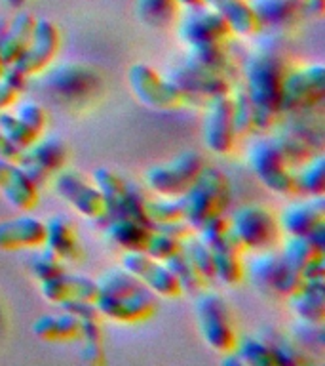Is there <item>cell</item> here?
<instances>
[{
	"label": "cell",
	"mask_w": 325,
	"mask_h": 366,
	"mask_svg": "<svg viewBox=\"0 0 325 366\" xmlns=\"http://www.w3.org/2000/svg\"><path fill=\"white\" fill-rule=\"evenodd\" d=\"M46 225L34 216H17L0 222V250H27L44 244Z\"/></svg>",
	"instance_id": "cell-21"
},
{
	"label": "cell",
	"mask_w": 325,
	"mask_h": 366,
	"mask_svg": "<svg viewBox=\"0 0 325 366\" xmlns=\"http://www.w3.org/2000/svg\"><path fill=\"white\" fill-rule=\"evenodd\" d=\"M0 194L19 212H31L38 204V187L17 162L0 159Z\"/></svg>",
	"instance_id": "cell-20"
},
{
	"label": "cell",
	"mask_w": 325,
	"mask_h": 366,
	"mask_svg": "<svg viewBox=\"0 0 325 366\" xmlns=\"http://www.w3.org/2000/svg\"><path fill=\"white\" fill-rule=\"evenodd\" d=\"M46 88L63 102H84L101 88V76L82 63H61L51 67L44 76Z\"/></svg>",
	"instance_id": "cell-10"
},
{
	"label": "cell",
	"mask_w": 325,
	"mask_h": 366,
	"mask_svg": "<svg viewBox=\"0 0 325 366\" xmlns=\"http://www.w3.org/2000/svg\"><path fill=\"white\" fill-rule=\"evenodd\" d=\"M68 282H71V300H84V302H96L99 296L97 282L84 274L68 273Z\"/></svg>",
	"instance_id": "cell-46"
},
{
	"label": "cell",
	"mask_w": 325,
	"mask_h": 366,
	"mask_svg": "<svg viewBox=\"0 0 325 366\" xmlns=\"http://www.w3.org/2000/svg\"><path fill=\"white\" fill-rule=\"evenodd\" d=\"M181 246H182V240L153 229V233H150V237H148L147 246H145V250L143 252H147L148 256L154 257V259L164 262V259H167L170 256H173L175 252L181 250Z\"/></svg>",
	"instance_id": "cell-44"
},
{
	"label": "cell",
	"mask_w": 325,
	"mask_h": 366,
	"mask_svg": "<svg viewBox=\"0 0 325 366\" xmlns=\"http://www.w3.org/2000/svg\"><path fill=\"white\" fill-rule=\"evenodd\" d=\"M234 353L238 355L239 365L253 366H274L279 365L278 357L270 347V343L262 336H245L236 342Z\"/></svg>",
	"instance_id": "cell-34"
},
{
	"label": "cell",
	"mask_w": 325,
	"mask_h": 366,
	"mask_svg": "<svg viewBox=\"0 0 325 366\" xmlns=\"http://www.w3.org/2000/svg\"><path fill=\"white\" fill-rule=\"evenodd\" d=\"M232 119V96H217L210 99L204 119V143L211 153L228 154L236 145Z\"/></svg>",
	"instance_id": "cell-16"
},
{
	"label": "cell",
	"mask_w": 325,
	"mask_h": 366,
	"mask_svg": "<svg viewBox=\"0 0 325 366\" xmlns=\"http://www.w3.org/2000/svg\"><path fill=\"white\" fill-rule=\"evenodd\" d=\"M245 160L253 176L276 194H295V177L291 164L285 160L278 145L270 136L257 137L245 151Z\"/></svg>",
	"instance_id": "cell-5"
},
{
	"label": "cell",
	"mask_w": 325,
	"mask_h": 366,
	"mask_svg": "<svg viewBox=\"0 0 325 366\" xmlns=\"http://www.w3.org/2000/svg\"><path fill=\"white\" fill-rule=\"evenodd\" d=\"M0 132L4 134L8 139L16 143L17 147H21L23 151L33 145L40 137L38 132H34L33 128H29L25 122L17 119L14 113H6L0 111Z\"/></svg>",
	"instance_id": "cell-42"
},
{
	"label": "cell",
	"mask_w": 325,
	"mask_h": 366,
	"mask_svg": "<svg viewBox=\"0 0 325 366\" xmlns=\"http://www.w3.org/2000/svg\"><path fill=\"white\" fill-rule=\"evenodd\" d=\"M2 2H4L6 8H10V10H16L17 11V10H21L27 0H2Z\"/></svg>",
	"instance_id": "cell-54"
},
{
	"label": "cell",
	"mask_w": 325,
	"mask_h": 366,
	"mask_svg": "<svg viewBox=\"0 0 325 366\" xmlns=\"http://www.w3.org/2000/svg\"><path fill=\"white\" fill-rule=\"evenodd\" d=\"M187 59L196 67L210 71V73L230 76L232 73V59L228 56L225 42H204V44L187 46Z\"/></svg>",
	"instance_id": "cell-27"
},
{
	"label": "cell",
	"mask_w": 325,
	"mask_h": 366,
	"mask_svg": "<svg viewBox=\"0 0 325 366\" xmlns=\"http://www.w3.org/2000/svg\"><path fill=\"white\" fill-rule=\"evenodd\" d=\"M59 44H61V36H59V29L56 23L46 17L36 19L27 50L23 51V56L14 63V67L21 71L25 76L42 73L56 59Z\"/></svg>",
	"instance_id": "cell-15"
},
{
	"label": "cell",
	"mask_w": 325,
	"mask_h": 366,
	"mask_svg": "<svg viewBox=\"0 0 325 366\" xmlns=\"http://www.w3.org/2000/svg\"><path fill=\"white\" fill-rule=\"evenodd\" d=\"M232 242L239 252L272 250L279 240L278 217L259 204H244L227 219Z\"/></svg>",
	"instance_id": "cell-3"
},
{
	"label": "cell",
	"mask_w": 325,
	"mask_h": 366,
	"mask_svg": "<svg viewBox=\"0 0 325 366\" xmlns=\"http://www.w3.org/2000/svg\"><path fill=\"white\" fill-rule=\"evenodd\" d=\"M78 340H84L86 343H103V330L99 320H82Z\"/></svg>",
	"instance_id": "cell-48"
},
{
	"label": "cell",
	"mask_w": 325,
	"mask_h": 366,
	"mask_svg": "<svg viewBox=\"0 0 325 366\" xmlns=\"http://www.w3.org/2000/svg\"><path fill=\"white\" fill-rule=\"evenodd\" d=\"M96 307L105 319L116 320V322H141L156 313V297L147 288L120 297L99 294L96 300Z\"/></svg>",
	"instance_id": "cell-18"
},
{
	"label": "cell",
	"mask_w": 325,
	"mask_h": 366,
	"mask_svg": "<svg viewBox=\"0 0 325 366\" xmlns=\"http://www.w3.org/2000/svg\"><path fill=\"white\" fill-rule=\"evenodd\" d=\"M122 269L131 273L147 290L160 297L181 296V286L177 282L167 265L160 259H154L143 250L124 252L122 256Z\"/></svg>",
	"instance_id": "cell-13"
},
{
	"label": "cell",
	"mask_w": 325,
	"mask_h": 366,
	"mask_svg": "<svg viewBox=\"0 0 325 366\" xmlns=\"http://www.w3.org/2000/svg\"><path fill=\"white\" fill-rule=\"evenodd\" d=\"M177 6H181V8H194V6L204 4V0H175Z\"/></svg>",
	"instance_id": "cell-55"
},
{
	"label": "cell",
	"mask_w": 325,
	"mask_h": 366,
	"mask_svg": "<svg viewBox=\"0 0 325 366\" xmlns=\"http://www.w3.org/2000/svg\"><path fill=\"white\" fill-rule=\"evenodd\" d=\"M293 2L299 8V14L304 16L319 17L325 10V0H293Z\"/></svg>",
	"instance_id": "cell-51"
},
{
	"label": "cell",
	"mask_w": 325,
	"mask_h": 366,
	"mask_svg": "<svg viewBox=\"0 0 325 366\" xmlns=\"http://www.w3.org/2000/svg\"><path fill=\"white\" fill-rule=\"evenodd\" d=\"M110 217H128V219H133V222L150 225L147 217V197L141 193V189L130 183L125 193L113 206H108L107 216L103 219H110Z\"/></svg>",
	"instance_id": "cell-33"
},
{
	"label": "cell",
	"mask_w": 325,
	"mask_h": 366,
	"mask_svg": "<svg viewBox=\"0 0 325 366\" xmlns=\"http://www.w3.org/2000/svg\"><path fill=\"white\" fill-rule=\"evenodd\" d=\"M182 252L205 280L213 279V256L210 248L198 239V234H188L187 239H182Z\"/></svg>",
	"instance_id": "cell-43"
},
{
	"label": "cell",
	"mask_w": 325,
	"mask_h": 366,
	"mask_svg": "<svg viewBox=\"0 0 325 366\" xmlns=\"http://www.w3.org/2000/svg\"><path fill=\"white\" fill-rule=\"evenodd\" d=\"M296 193L306 197H319L325 193V159L318 153L299 164V170H293Z\"/></svg>",
	"instance_id": "cell-31"
},
{
	"label": "cell",
	"mask_w": 325,
	"mask_h": 366,
	"mask_svg": "<svg viewBox=\"0 0 325 366\" xmlns=\"http://www.w3.org/2000/svg\"><path fill=\"white\" fill-rule=\"evenodd\" d=\"M182 219L198 231L207 219L221 216L230 202V182L217 168L204 166L190 187L181 194Z\"/></svg>",
	"instance_id": "cell-2"
},
{
	"label": "cell",
	"mask_w": 325,
	"mask_h": 366,
	"mask_svg": "<svg viewBox=\"0 0 325 366\" xmlns=\"http://www.w3.org/2000/svg\"><path fill=\"white\" fill-rule=\"evenodd\" d=\"M251 8L262 29H287L301 16L293 0H251Z\"/></svg>",
	"instance_id": "cell-29"
},
{
	"label": "cell",
	"mask_w": 325,
	"mask_h": 366,
	"mask_svg": "<svg viewBox=\"0 0 325 366\" xmlns=\"http://www.w3.org/2000/svg\"><path fill=\"white\" fill-rule=\"evenodd\" d=\"M147 217L150 225L182 219V200L181 197H158L147 199Z\"/></svg>",
	"instance_id": "cell-39"
},
{
	"label": "cell",
	"mask_w": 325,
	"mask_h": 366,
	"mask_svg": "<svg viewBox=\"0 0 325 366\" xmlns=\"http://www.w3.org/2000/svg\"><path fill=\"white\" fill-rule=\"evenodd\" d=\"M91 183L96 185L97 191L101 193V197L108 206H113L116 200L125 193V189L130 183L122 179L116 172L108 170V168H96L91 174Z\"/></svg>",
	"instance_id": "cell-40"
},
{
	"label": "cell",
	"mask_w": 325,
	"mask_h": 366,
	"mask_svg": "<svg viewBox=\"0 0 325 366\" xmlns=\"http://www.w3.org/2000/svg\"><path fill=\"white\" fill-rule=\"evenodd\" d=\"M17 119L25 122L29 128H33L34 132H42L44 130L46 122H48V114H46L44 107L38 105L36 102H21L17 103L16 113H14Z\"/></svg>",
	"instance_id": "cell-45"
},
{
	"label": "cell",
	"mask_w": 325,
	"mask_h": 366,
	"mask_svg": "<svg viewBox=\"0 0 325 366\" xmlns=\"http://www.w3.org/2000/svg\"><path fill=\"white\" fill-rule=\"evenodd\" d=\"M232 96V119L236 136L244 137L255 132V105L251 102L249 94L245 88L230 94Z\"/></svg>",
	"instance_id": "cell-38"
},
{
	"label": "cell",
	"mask_w": 325,
	"mask_h": 366,
	"mask_svg": "<svg viewBox=\"0 0 325 366\" xmlns=\"http://www.w3.org/2000/svg\"><path fill=\"white\" fill-rule=\"evenodd\" d=\"M137 16L147 27L164 29L177 16L175 0H137Z\"/></svg>",
	"instance_id": "cell-36"
},
{
	"label": "cell",
	"mask_w": 325,
	"mask_h": 366,
	"mask_svg": "<svg viewBox=\"0 0 325 366\" xmlns=\"http://www.w3.org/2000/svg\"><path fill=\"white\" fill-rule=\"evenodd\" d=\"M80 359L88 362V365H101L105 360V353H103V343H86L80 353Z\"/></svg>",
	"instance_id": "cell-50"
},
{
	"label": "cell",
	"mask_w": 325,
	"mask_h": 366,
	"mask_svg": "<svg viewBox=\"0 0 325 366\" xmlns=\"http://www.w3.org/2000/svg\"><path fill=\"white\" fill-rule=\"evenodd\" d=\"M128 80L133 96L150 109L167 111V109H179L187 103V97L177 90V86L147 63L131 65L128 71Z\"/></svg>",
	"instance_id": "cell-9"
},
{
	"label": "cell",
	"mask_w": 325,
	"mask_h": 366,
	"mask_svg": "<svg viewBox=\"0 0 325 366\" xmlns=\"http://www.w3.org/2000/svg\"><path fill=\"white\" fill-rule=\"evenodd\" d=\"M194 315L200 336L207 343V347L217 353H228L236 347L238 336L234 328L232 313L221 294L200 290L194 303Z\"/></svg>",
	"instance_id": "cell-4"
},
{
	"label": "cell",
	"mask_w": 325,
	"mask_h": 366,
	"mask_svg": "<svg viewBox=\"0 0 325 366\" xmlns=\"http://www.w3.org/2000/svg\"><path fill=\"white\" fill-rule=\"evenodd\" d=\"M211 256H213V279L225 286H236L244 280L245 267L236 246H221L217 250H211Z\"/></svg>",
	"instance_id": "cell-30"
},
{
	"label": "cell",
	"mask_w": 325,
	"mask_h": 366,
	"mask_svg": "<svg viewBox=\"0 0 325 366\" xmlns=\"http://www.w3.org/2000/svg\"><path fill=\"white\" fill-rule=\"evenodd\" d=\"M204 4L215 10L230 31L239 36H253L262 29L249 0H204Z\"/></svg>",
	"instance_id": "cell-25"
},
{
	"label": "cell",
	"mask_w": 325,
	"mask_h": 366,
	"mask_svg": "<svg viewBox=\"0 0 325 366\" xmlns=\"http://www.w3.org/2000/svg\"><path fill=\"white\" fill-rule=\"evenodd\" d=\"M150 233H153L150 225L133 222L128 217H110L105 225V237L108 242H113L124 252L145 250Z\"/></svg>",
	"instance_id": "cell-26"
},
{
	"label": "cell",
	"mask_w": 325,
	"mask_h": 366,
	"mask_svg": "<svg viewBox=\"0 0 325 366\" xmlns=\"http://www.w3.org/2000/svg\"><path fill=\"white\" fill-rule=\"evenodd\" d=\"M177 34L185 46L204 44V42H225L232 34L227 21L207 4L185 8L179 19Z\"/></svg>",
	"instance_id": "cell-14"
},
{
	"label": "cell",
	"mask_w": 325,
	"mask_h": 366,
	"mask_svg": "<svg viewBox=\"0 0 325 366\" xmlns=\"http://www.w3.org/2000/svg\"><path fill=\"white\" fill-rule=\"evenodd\" d=\"M245 267L251 282L257 290L267 296H291L302 285L301 273L285 262L282 254L272 250L255 252L251 262Z\"/></svg>",
	"instance_id": "cell-7"
},
{
	"label": "cell",
	"mask_w": 325,
	"mask_h": 366,
	"mask_svg": "<svg viewBox=\"0 0 325 366\" xmlns=\"http://www.w3.org/2000/svg\"><path fill=\"white\" fill-rule=\"evenodd\" d=\"M289 297V307L299 320L306 322H324L325 319V280H302L299 290Z\"/></svg>",
	"instance_id": "cell-23"
},
{
	"label": "cell",
	"mask_w": 325,
	"mask_h": 366,
	"mask_svg": "<svg viewBox=\"0 0 325 366\" xmlns=\"http://www.w3.org/2000/svg\"><path fill=\"white\" fill-rule=\"evenodd\" d=\"M46 225L44 246H48L53 254L61 257L63 262H76L82 256L78 234L73 222L65 216H51Z\"/></svg>",
	"instance_id": "cell-24"
},
{
	"label": "cell",
	"mask_w": 325,
	"mask_h": 366,
	"mask_svg": "<svg viewBox=\"0 0 325 366\" xmlns=\"http://www.w3.org/2000/svg\"><path fill=\"white\" fill-rule=\"evenodd\" d=\"M96 282L97 288H99V294H103V296H128V294H133V292H139L145 288V286H143L133 274L128 273L125 269H113V271H107V273H103Z\"/></svg>",
	"instance_id": "cell-37"
},
{
	"label": "cell",
	"mask_w": 325,
	"mask_h": 366,
	"mask_svg": "<svg viewBox=\"0 0 325 366\" xmlns=\"http://www.w3.org/2000/svg\"><path fill=\"white\" fill-rule=\"evenodd\" d=\"M325 97V67L312 63L287 71L282 88V113H302L318 107Z\"/></svg>",
	"instance_id": "cell-8"
},
{
	"label": "cell",
	"mask_w": 325,
	"mask_h": 366,
	"mask_svg": "<svg viewBox=\"0 0 325 366\" xmlns=\"http://www.w3.org/2000/svg\"><path fill=\"white\" fill-rule=\"evenodd\" d=\"M6 27H8V21H6V19H0V39H2V34L6 33Z\"/></svg>",
	"instance_id": "cell-56"
},
{
	"label": "cell",
	"mask_w": 325,
	"mask_h": 366,
	"mask_svg": "<svg viewBox=\"0 0 325 366\" xmlns=\"http://www.w3.org/2000/svg\"><path fill=\"white\" fill-rule=\"evenodd\" d=\"M321 256H324V246L316 242L310 234H289L282 246V257L299 273L304 265Z\"/></svg>",
	"instance_id": "cell-32"
},
{
	"label": "cell",
	"mask_w": 325,
	"mask_h": 366,
	"mask_svg": "<svg viewBox=\"0 0 325 366\" xmlns=\"http://www.w3.org/2000/svg\"><path fill=\"white\" fill-rule=\"evenodd\" d=\"M164 263L177 279V282L181 286V292L198 294L200 290H204L205 279L196 271V267H194L192 263H190L187 254L182 252V246L181 250L175 252V254L167 257V259H164Z\"/></svg>",
	"instance_id": "cell-35"
},
{
	"label": "cell",
	"mask_w": 325,
	"mask_h": 366,
	"mask_svg": "<svg viewBox=\"0 0 325 366\" xmlns=\"http://www.w3.org/2000/svg\"><path fill=\"white\" fill-rule=\"evenodd\" d=\"M36 17L25 10H17V14L8 21L6 33L0 39V59L4 67H10L27 50L31 36H33Z\"/></svg>",
	"instance_id": "cell-22"
},
{
	"label": "cell",
	"mask_w": 325,
	"mask_h": 366,
	"mask_svg": "<svg viewBox=\"0 0 325 366\" xmlns=\"http://www.w3.org/2000/svg\"><path fill=\"white\" fill-rule=\"evenodd\" d=\"M31 330L46 342H74L80 337V320L65 311L59 315H42L34 320Z\"/></svg>",
	"instance_id": "cell-28"
},
{
	"label": "cell",
	"mask_w": 325,
	"mask_h": 366,
	"mask_svg": "<svg viewBox=\"0 0 325 366\" xmlns=\"http://www.w3.org/2000/svg\"><path fill=\"white\" fill-rule=\"evenodd\" d=\"M29 267H31V273L38 282L48 279H53L57 274L65 273L67 269H65V262H63L61 257L53 254V252L48 248V246H40V250L31 257V263H29Z\"/></svg>",
	"instance_id": "cell-41"
},
{
	"label": "cell",
	"mask_w": 325,
	"mask_h": 366,
	"mask_svg": "<svg viewBox=\"0 0 325 366\" xmlns=\"http://www.w3.org/2000/svg\"><path fill=\"white\" fill-rule=\"evenodd\" d=\"M59 307L65 311V313L73 315L74 319H78L80 322L82 320H99L101 315L97 311L96 302H84V300H67L63 302Z\"/></svg>",
	"instance_id": "cell-47"
},
{
	"label": "cell",
	"mask_w": 325,
	"mask_h": 366,
	"mask_svg": "<svg viewBox=\"0 0 325 366\" xmlns=\"http://www.w3.org/2000/svg\"><path fill=\"white\" fill-rule=\"evenodd\" d=\"M325 223V199L308 197L304 200H293L279 212V231L287 234H310Z\"/></svg>",
	"instance_id": "cell-19"
},
{
	"label": "cell",
	"mask_w": 325,
	"mask_h": 366,
	"mask_svg": "<svg viewBox=\"0 0 325 366\" xmlns=\"http://www.w3.org/2000/svg\"><path fill=\"white\" fill-rule=\"evenodd\" d=\"M68 159V149L63 139L56 136L38 137L29 149L23 151L21 160L17 164L21 166L29 179L40 187L50 179L53 174L65 168Z\"/></svg>",
	"instance_id": "cell-11"
},
{
	"label": "cell",
	"mask_w": 325,
	"mask_h": 366,
	"mask_svg": "<svg viewBox=\"0 0 325 366\" xmlns=\"http://www.w3.org/2000/svg\"><path fill=\"white\" fill-rule=\"evenodd\" d=\"M167 79L177 86V90L181 92L182 96L187 97V102L190 97H198V99H213L217 96H225L230 94V82L227 76L222 74L210 73L204 69L196 67L192 63H181L177 65Z\"/></svg>",
	"instance_id": "cell-17"
},
{
	"label": "cell",
	"mask_w": 325,
	"mask_h": 366,
	"mask_svg": "<svg viewBox=\"0 0 325 366\" xmlns=\"http://www.w3.org/2000/svg\"><path fill=\"white\" fill-rule=\"evenodd\" d=\"M23 157V149L17 147L16 143L8 139V137L0 132V159L8 160V162H19Z\"/></svg>",
	"instance_id": "cell-49"
},
{
	"label": "cell",
	"mask_w": 325,
	"mask_h": 366,
	"mask_svg": "<svg viewBox=\"0 0 325 366\" xmlns=\"http://www.w3.org/2000/svg\"><path fill=\"white\" fill-rule=\"evenodd\" d=\"M4 63H2V59H0V74H2V73H4Z\"/></svg>",
	"instance_id": "cell-57"
},
{
	"label": "cell",
	"mask_w": 325,
	"mask_h": 366,
	"mask_svg": "<svg viewBox=\"0 0 325 366\" xmlns=\"http://www.w3.org/2000/svg\"><path fill=\"white\" fill-rule=\"evenodd\" d=\"M17 99V92L11 88L8 82L0 79V111H4L6 107H10L14 105Z\"/></svg>",
	"instance_id": "cell-53"
},
{
	"label": "cell",
	"mask_w": 325,
	"mask_h": 366,
	"mask_svg": "<svg viewBox=\"0 0 325 366\" xmlns=\"http://www.w3.org/2000/svg\"><path fill=\"white\" fill-rule=\"evenodd\" d=\"M325 274V263H324V256L318 257V259H314L308 265L301 269V277L302 280L308 279H324Z\"/></svg>",
	"instance_id": "cell-52"
},
{
	"label": "cell",
	"mask_w": 325,
	"mask_h": 366,
	"mask_svg": "<svg viewBox=\"0 0 325 366\" xmlns=\"http://www.w3.org/2000/svg\"><path fill=\"white\" fill-rule=\"evenodd\" d=\"M204 166L202 154L188 149L173 160L150 166L145 172V185L158 197H181L192 185Z\"/></svg>",
	"instance_id": "cell-6"
},
{
	"label": "cell",
	"mask_w": 325,
	"mask_h": 366,
	"mask_svg": "<svg viewBox=\"0 0 325 366\" xmlns=\"http://www.w3.org/2000/svg\"><path fill=\"white\" fill-rule=\"evenodd\" d=\"M287 65L278 54L259 50L244 65L245 90L255 105V132L270 130L282 113V88Z\"/></svg>",
	"instance_id": "cell-1"
},
{
	"label": "cell",
	"mask_w": 325,
	"mask_h": 366,
	"mask_svg": "<svg viewBox=\"0 0 325 366\" xmlns=\"http://www.w3.org/2000/svg\"><path fill=\"white\" fill-rule=\"evenodd\" d=\"M53 189L67 204L90 219H103L107 216V202L93 183L73 170H59L53 174Z\"/></svg>",
	"instance_id": "cell-12"
}]
</instances>
